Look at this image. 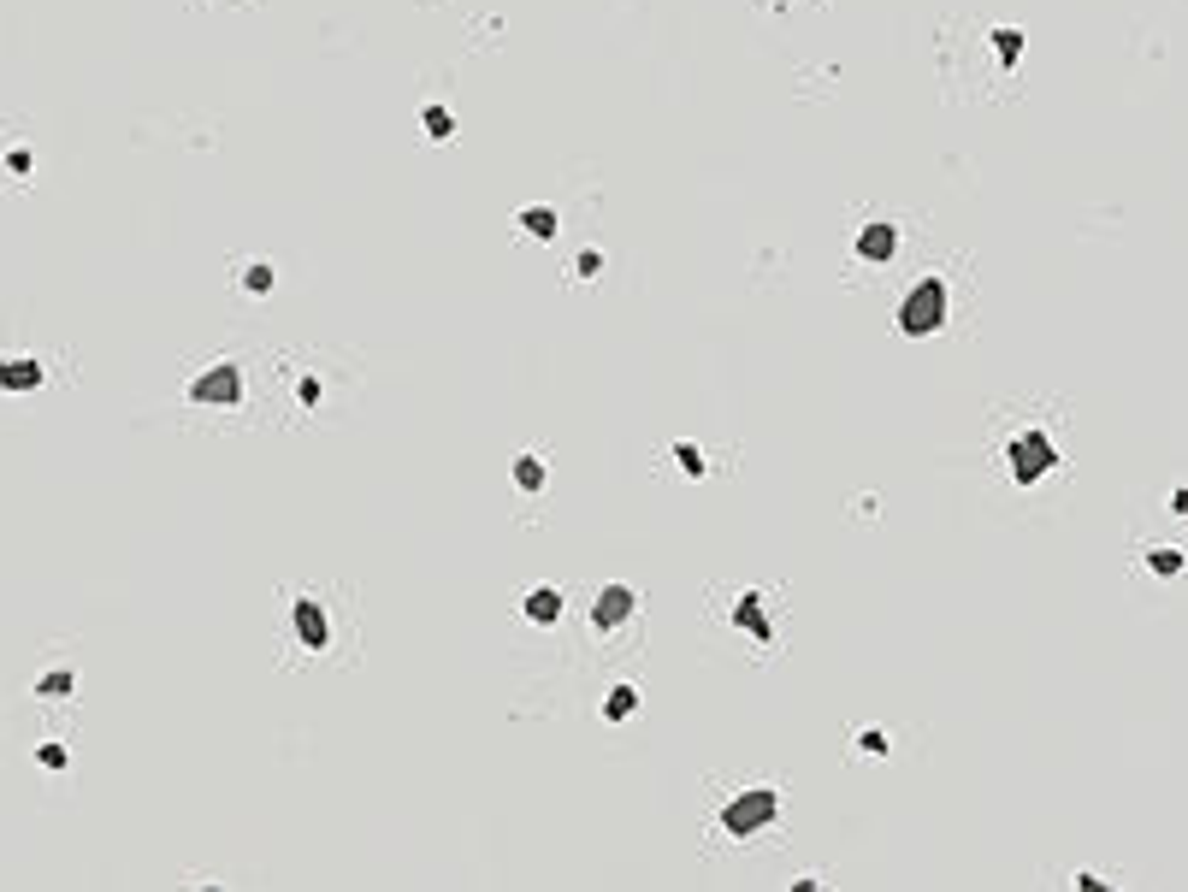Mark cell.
Returning <instances> with one entry per match:
<instances>
[{
	"instance_id": "cell-1",
	"label": "cell",
	"mask_w": 1188,
	"mask_h": 892,
	"mask_svg": "<svg viewBox=\"0 0 1188 892\" xmlns=\"http://www.w3.org/2000/svg\"><path fill=\"white\" fill-rule=\"evenodd\" d=\"M946 325V278H923L905 302H899V331L905 337H928Z\"/></svg>"
},
{
	"instance_id": "cell-2",
	"label": "cell",
	"mask_w": 1188,
	"mask_h": 892,
	"mask_svg": "<svg viewBox=\"0 0 1188 892\" xmlns=\"http://www.w3.org/2000/svg\"><path fill=\"white\" fill-rule=\"evenodd\" d=\"M775 810H781V798H775L769 786H751V792H739V798L722 810V833L751 839V833H763L769 822H775Z\"/></svg>"
},
{
	"instance_id": "cell-3",
	"label": "cell",
	"mask_w": 1188,
	"mask_h": 892,
	"mask_svg": "<svg viewBox=\"0 0 1188 892\" xmlns=\"http://www.w3.org/2000/svg\"><path fill=\"white\" fill-rule=\"evenodd\" d=\"M190 402H196V408H237V402H243V367H237V361L207 367V373L190 384Z\"/></svg>"
},
{
	"instance_id": "cell-4",
	"label": "cell",
	"mask_w": 1188,
	"mask_h": 892,
	"mask_svg": "<svg viewBox=\"0 0 1188 892\" xmlns=\"http://www.w3.org/2000/svg\"><path fill=\"white\" fill-rule=\"evenodd\" d=\"M1053 461L1058 455H1053V438H1047V432H1023V438L1011 444V479H1017V485H1035Z\"/></svg>"
},
{
	"instance_id": "cell-5",
	"label": "cell",
	"mask_w": 1188,
	"mask_h": 892,
	"mask_svg": "<svg viewBox=\"0 0 1188 892\" xmlns=\"http://www.w3.org/2000/svg\"><path fill=\"white\" fill-rule=\"evenodd\" d=\"M290 621H296L302 650H326V644H331V621H326V609H320V597H296Z\"/></svg>"
},
{
	"instance_id": "cell-6",
	"label": "cell",
	"mask_w": 1188,
	"mask_h": 892,
	"mask_svg": "<svg viewBox=\"0 0 1188 892\" xmlns=\"http://www.w3.org/2000/svg\"><path fill=\"white\" fill-rule=\"evenodd\" d=\"M893 255H899V225H893V219H875V225L858 237V260L863 266H887Z\"/></svg>"
},
{
	"instance_id": "cell-7",
	"label": "cell",
	"mask_w": 1188,
	"mask_h": 892,
	"mask_svg": "<svg viewBox=\"0 0 1188 892\" xmlns=\"http://www.w3.org/2000/svg\"><path fill=\"white\" fill-rule=\"evenodd\" d=\"M627 615H633V591H627V585H609V591L597 597V615H592V621H597V633H615Z\"/></svg>"
},
{
	"instance_id": "cell-8",
	"label": "cell",
	"mask_w": 1188,
	"mask_h": 892,
	"mask_svg": "<svg viewBox=\"0 0 1188 892\" xmlns=\"http://www.w3.org/2000/svg\"><path fill=\"white\" fill-rule=\"evenodd\" d=\"M1141 562H1147V574H1159V579H1177V574L1188 568V556L1177 550V544H1153Z\"/></svg>"
},
{
	"instance_id": "cell-9",
	"label": "cell",
	"mask_w": 1188,
	"mask_h": 892,
	"mask_svg": "<svg viewBox=\"0 0 1188 892\" xmlns=\"http://www.w3.org/2000/svg\"><path fill=\"white\" fill-rule=\"evenodd\" d=\"M527 615L538 621V627H550V621H562V591H550V585H538V591H527Z\"/></svg>"
},
{
	"instance_id": "cell-10",
	"label": "cell",
	"mask_w": 1188,
	"mask_h": 892,
	"mask_svg": "<svg viewBox=\"0 0 1188 892\" xmlns=\"http://www.w3.org/2000/svg\"><path fill=\"white\" fill-rule=\"evenodd\" d=\"M0 384H6V390H36V384H42V367H36V361H12V367H0Z\"/></svg>"
},
{
	"instance_id": "cell-11",
	"label": "cell",
	"mask_w": 1188,
	"mask_h": 892,
	"mask_svg": "<svg viewBox=\"0 0 1188 892\" xmlns=\"http://www.w3.org/2000/svg\"><path fill=\"white\" fill-rule=\"evenodd\" d=\"M733 621H739L745 633L769 638V621H763V603H757V597H739V609H733Z\"/></svg>"
},
{
	"instance_id": "cell-12",
	"label": "cell",
	"mask_w": 1188,
	"mask_h": 892,
	"mask_svg": "<svg viewBox=\"0 0 1188 892\" xmlns=\"http://www.w3.org/2000/svg\"><path fill=\"white\" fill-rule=\"evenodd\" d=\"M515 485H521V491H538V485H544V461H538V455H515Z\"/></svg>"
},
{
	"instance_id": "cell-13",
	"label": "cell",
	"mask_w": 1188,
	"mask_h": 892,
	"mask_svg": "<svg viewBox=\"0 0 1188 892\" xmlns=\"http://www.w3.org/2000/svg\"><path fill=\"white\" fill-rule=\"evenodd\" d=\"M633 709H639V698H633V692H627V686H615V692H609V698H603V715H609V721H627V715H633Z\"/></svg>"
},
{
	"instance_id": "cell-14",
	"label": "cell",
	"mask_w": 1188,
	"mask_h": 892,
	"mask_svg": "<svg viewBox=\"0 0 1188 892\" xmlns=\"http://www.w3.org/2000/svg\"><path fill=\"white\" fill-rule=\"evenodd\" d=\"M521 225H527L532 237H556V213H550V207H527Z\"/></svg>"
},
{
	"instance_id": "cell-15",
	"label": "cell",
	"mask_w": 1188,
	"mask_h": 892,
	"mask_svg": "<svg viewBox=\"0 0 1188 892\" xmlns=\"http://www.w3.org/2000/svg\"><path fill=\"white\" fill-rule=\"evenodd\" d=\"M243 284H249V290H272V266H261V260H255V266L243 272Z\"/></svg>"
},
{
	"instance_id": "cell-16",
	"label": "cell",
	"mask_w": 1188,
	"mask_h": 892,
	"mask_svg": "<svg viewBox=\"0 0 1188 892\" xmlns=\"http://www.w3.org/2000/svg\"><path fill=\"white\" fill-rule=\"evenodd\" d=\"M426 130H432V136H450L456 125H450V113H444V107H426Z\"/></svg>"
},
{
	"instance_id": "cell-17",
	"label": "cell",
	"mask_w": 1188,
	"mask_h": 892,
	"mask_svg": "<svg viewBox=\"0 0 1188 892\" xmlns=\"http://www.w3.org/2000/svg\"><path fill=\"white\" fill-rule=\"evenodd\" d=\"M674 455H680V467H686V473H704V455H698L692 444H680Z\"/></svg>"
},
{
	"instance_id": "cell-18",
	"label": "cell",
	"mask_w": 1188,
	"mask_h": 892,
	"mask_svg": "<svg viewBox=\"0 0 1188 892\" xmlns=\"http://www.w3.org/2000/svg\"><path fill=\"white\" fill-rule=\"evenodd\" d=\"M66 686H71V674H48V680H42V692H48V698H66Z\"/></svg>"
},
{
	"instance_id": "cell-19",
	"label": "cell",
	"mask_w": 1188,
	"mask_h": 892,
	"mask_svg": "<svg viewBox=\"0 0 1188 892\" xmlns=\"http://www.w3.org/2000/svg\"><path fill=\"white\" fill-rule=\"evenodd\" d=\"M1171 509H1177V514H1188V485H1177V491H1171Z\"/></svg>"
}]
</instances>
